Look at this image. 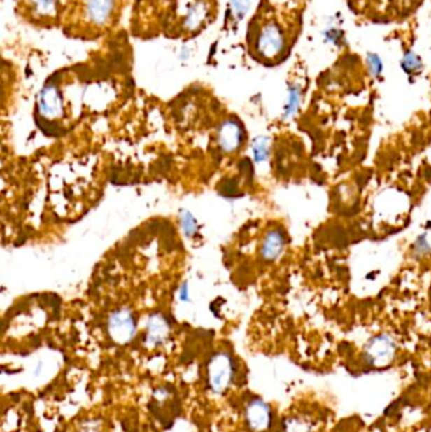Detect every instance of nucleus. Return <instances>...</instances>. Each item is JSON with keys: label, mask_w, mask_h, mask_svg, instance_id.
Masks as SVG:
<instances>
[{"label": "nucleus", "mask_w": 431, "mask_h": 432, "mask_svg": "<svg viewBox=\"0 0 431 432\" xmlns=\"http://www.w3.org/2000/svg\"><path fill=\"white\" fill-rule=\"evenodd\" d=\"M302 102V90L299 85H290L288 88V102L283 108V119H290L300 109Z\"/></svg>", "instance_id": "11"}, {"label": "nucleus", "mask_w": 431, "mask_h": 432, "mask_svg": "<svg viewBox=\"0 0 431 432\" xmlns=\"http://www.w3.org/2000/svg\"><path fill=\"white\" fill-rule=\"evenodd\" d=\"M108 333L111 340L125 345L133 340L137 333V325L133 314L128 309L114 311L108 321Z\"/></svg>", "instance_id": "4"}, {"label": "nucleus", "mask_w": 431, "mask_h": 432, "mask_svg": "<svg viewBox=\"0 0 431 432\" xmlns=\"http://www.w3.org/2000/svg\"><path fill=\"white\" fill-rule=\"evenodd\" d=\"M285 245H286V237L280 229L269 230L262 243V258L268 262L276 260L283 252Z\"/></svg>", "instance_id": "10"}, {"label": "nucleus", "mask_w": 431, "mask_h": 432, "mask_svg": "<svg viewBox=\"0 0 431 432\" xmlns=\"http://www.w3.org/2000/svg\"><path fill=\"white\" fill-rule=\"evenodd\" d=\"M180 300L183 301V302H188L189 301V287H188V284H183L181 286V288H180Z\"/></svg>", "instance_id": "21"}, {"label": "nucleus", "mask_w": 431, "mask_h": 432, "mask_svg": "<svg viewBox=\"0 0 431 432\" xmlns=\"http://www.w3.org/2000/svg\"><path fill=\"white\" fill-rule=\"evenodd\" d=\"M147 333H146V345L150 348H156L158 345L164 344L169 334H170V325L162 315L156 314L152 315L147 321Z\"/></svg>", "instance_id": "9"}, {"label": "nucleus", "mask_w": 431, "mask_h": 432, "mask_svg": "<svg viewBox=\"0 0 431 432\" xmlns=\"http://www.w3.org/2000/svg\"><path fill=\"white\" fill-rule=\"evenodd\" d=\"M367 64H368L369 72L372 74V76H374V78H379V75L383 71V62L377 53H368Z\"/></svg>", "instance_id": "16"}, {"label": "nucleus", "mask_w": 431, "mask_h": 432, "mask_svg": "<svg viewBox=\"0 0 431 432\" xmlns=\"http://www.w3.org/2000/svg\"><path fill=\"white\" fill-rule=\"evenodd\" d=\"M401 67L404 69V71H405L406 74L414 75V74H416V72L421 70L423 62H421V58L418 57L416 53L409 51L406 52L405 55H404V57L401 60Z\"/></svg>", "instance_id": "14"}, {"label": "nucleus", "mask_w": 431, "mask_h": 432, "mask_svg": "<svg viewBox=\"0 0 431 432\" xmlns=\"http://www.w3.org/2000/svg\"><path fill=\"white\" fill-rule=\"evenodd\" d=\"M208 386L214 393H224L234 378V363L228 353H216L211 356L208 368Z\"/></svg>", "instance_id": "2"}, {"label": "nucleus", "mask_w": 431, "mask_h": 432, "mask_svg": "<svg viewBox=\"0 0 431 432\" xmlns=\"http://www.w3.org/2000/svg\"><path fill=\"white\" fill-rule=\"evenodd\" d=\"M243 139V130L239 123L229 119L222 123L218 132V142L224 152H234Z\"/></svg>", "instance_id": "8"}, {"label": "nucleus", "mask_w": 431, "mask_h": 432, "mask_svg": "<svg viewBox=\"0 0 431 432\" xmlns=\"http://www.w3.org/2000/svg\"><path fill=\"white\" fill-rule=\"evenodd\" d=\"M33 12L38 17H53L56 13V0H31Z\"/></svg>", "instance_id": "13"}, {"label": "nucleus", "mask_w": 431, "mask_h": 432, "mask_svg": "<svg viewBox=\"0 0 431 432\" xmlns=\"http://www.w3.org/2000/svg\"><path fill=\"white\" fill-rule=\"evenodd\" d=\"M83 17L92 26L104 27L117 9V0H84Z\"/></svg>", "instance_id": "5"}, {"label": "nucleus", "mask_w": 431, "mask_h": 432, "mask_svg": "<svg viewBox=\"0 0 431 432\" xmlns=\"http://www.w3.org/2000/svg\"><path fill=\"white\" fill-rule=\"evenodd\" d=\"M396 342L391 336L381 334L373 336L365 348V359L372 367H386L395 359Z\"/></svg>", "instance_id": "3"}, {"label": "nucleus", "mask_w": 431, "mask_h": 432, "mask_svg": "<svg viewBox=\"0 0 431 432\" xmlns=\"http://www.w3.org/2000/svg\"><path fill=\"white\" fill-rule=\"evenodd\" d=\"M252 153L257 163L266 162L269 157V143L266 137H258L252 143Z\"/></svg>", "instance_id": "12"}, {"label": "nucleus", "mask_w": 431, "mask_h": 432, "mask_svg": "<svg viewBox=\"0 0 431 432\" xmlns=\"http://www.w3.org/2000/svg\"><path fill=\"white\" fill-rule=\"evenodd\" d=\"M38 109L47 118H57L64 111L62 97L55 85H47L39 92Z\"/></svg>", "instance_id": "7"}, {"label": "nucleus", "mask_w": 431, "mask_h": 432, "mask_svg": "<svg viewBox=\"0 0 431 432\" xmlns=\"http://www.w3.org/2000/svg\"><path fill=\"white\" fill-rule=\"evenodd\" d=\"M180 219H181L183 232L188 237H191L197 232V223H196V219L192 214L189 213V211H183Z\"/></svg>", "instance_id": "15"}, {"label": "nucleus", "mask_w": 431, "mask_h": 432, "mask_svg": "<svg viewBox=\"0 0 431 432\" xmlns=\"http://www.w3.org/2000/svg\"><path fill=\"white\" fill-rule=\"evenodd\" d=\"M78 432H100V422L97 419L86 421L83 425L80 426Z\"/></svg>", "instance_id": "20"}, {"label": "nucleus", "mask_w": 431, "mask_h": 432, "mask_svg": "<svg viewBox=\"0 0 431 432\" xmlns=\"http://www.w3.org/2000/svg\"><path fill=\"white\" fill-rule=\"evenodd\" d=\"M324 36H325V39H327V41L332 42V43H335V45H338L340 39H343V34H341L339 29L333 26L329 27V28L325 29Z\"/></svg>", "instance_id": "19"}, {"label": "nucleus", "mask_w": 431, "mask_h": 432, "mask_svg": "<svg viewBox=\"0 0 431 432\" xmlns=\"http://www.w3.org/2000/svg\"><path fill=\"white\" fill-rule=\"evenodd\" d=\"M249 28L248 42L255 57L272 61L281 57L288 46L286 32L276 20H267L263 25L252 23Z\"/></svg>", "instance_id": "1"}, {"label": "nucleus", "mask_w": 431, "mask_h": 432, "mask_svg": "<svg viewBox=\"0 0 431 432\" xmlns=\"http://www.w3.org/2000/svg\"><path fill=\"white\" fill-rule=\"evenodd\" d=\"M246 421L252 431H266L272 424L271 407L262 400H250L246 408Z\"/></svg>", "instance_id": "6"}, {"label": "nucleus", "mask_w": 431, "mask_h": 432, "mask_svg": "<svg viewBox=\"0 0 431 432\" xmlns=\"http://www.w3.org/2000/svg\"><path fill=\"white\" fill-rule=\"evenodd\" d=\"M230 4L234 9V13L236 14L238 20H242L244 14L247 13V11H248V0H230Z\"/></svg>", "instance_id": "17"}, {"label": "nucleus", "mask_w": 431, "mask_h": 432, "mask_svg": "<svg viewBox=\"0 0 431 432\" xmlns=\"http://www.w3.org/2000/svg\"><path fill=\"white\" fill-rule=\"evenodd\" d=\"M414 249H415V252H416V254H418V256H423V254L430 252V245L428 243V239H426L425 235L418 237L416 243L414 245Z\"/></svg>", "instance_id": "18"}]
</instances>
